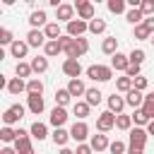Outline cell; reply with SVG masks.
I'll list each match as a JSON object with an SVG mask.
<instances>
[{
	"mask_svg": "<svg viewBox=\"0 0 154 154\" xmlns=\"http://www.w3.org/2000/svg\"><path fill=\"white\" fill-rule=\"evenodd\" d=\"M87 77L94 82H108L113 77V67L111 65H89L87 67Z\"/></svg>",
	"mask_w": 154,
	"mask_h": 154,
	"instance_id": "cell-1",
	"label": "cell"
},
{
	"mask_svg": "<svg viewBox=\"0 0 154 154\" xmlns=\"http://www.w3.org/2000/svg\"><path fill=\"white\" fill-rule=\"evenodd\" d=\"M84 53H89V41L87 38H75L70 48H65V55L72 58V60H79Z\"/></svg>",
	"mask_w": 154,
	"mask_h": 154,
	"instance_id": "cell-2",
	"label": "cell"
},
{
	"mask_svg": "<svg viewBox=\"0 0 154 154\" xmlns=\"http://www.w3.org/2000/svg\"><path fill=\"white\" fill-rule=\"evenodd\" d=\"M24 111H26V108H24L22 103H12V106H10V108H7L5 113H2V123L12 128L14 123H19V120L24 118Z\"/></svg>",
	"mask_w": 154,
	"mask_h": 154,
	"instance_id": "cell-3",
	"label": "cell"
},
{
	"mask_svg": "<svg viewBox=\"0 0 154 154\" xmlns=\"http://www.w3.org/2000/svg\"><path fill=\"white\" fill-rule=\"evenodd\" d=\"M75 10H77V19H84V22L89 19V22H91V19L96 17V10H94V5H91L89 0H77V2H75Z\"/></svg>",
	"mask_w": 154,
	"mask_h": 154,
	"instance_id": "cell-4",
	"label": "cell"
},
{
	"mask_svg": "<svg viewBox=\"0 0 154 154\" xmlns=\"http://www.w3.org/2000/svg\"><path fill=\"white\" fill-rule=\"evenodd\" d=\"M84 31H89V22H84V19H72L70 24H65V34L72 38H82Z\"/></svg>",
	"mask_w": 154,
	"mask_h": 154,
	"instance_id": "cell-5",
	"label": "cell"
},
{
	"mask_svg": "<svg viewBox=\"0 0 154 154\" xmlns=\"http://www.w3.org/2000/svg\"><path fill=\"white\" fill-rule=\"evenodd\" d=\"M70 137H72L77 144H82V142L89 137V125H87L84 120H75L72 128H70Z\"/></svg>",
	"mask_w": 154,
	"mask_h": 154,
	"instance_id": "cell-6",
	"label": "cell"
},
{
	"mask_svg": "<svg viewBox=\"0 0 154 154\" xmlns=\"http://www.w3.org/2000/svg\"><path fill=\"white\" fill-rule=\"evenodd\" d=\"M113 128H116V113L103 111V113L96 118V130H99V132H108V130H113Z\"/></svg>",
	"mask_w": 154,
	"mask_h": 154,
	"instance_id": "cell-7",
	"label": "cell"
},
{
	"mask_svg": "<svg viewBox=\"0 0 154 154\" xmlns=\"http://www.w3.org/2000/svg\"><path fill=\"white\" fill-rule=\"evenodd\" d=\"M26 43H29V48H43L48 43V38H46L43 29H31L26 34Z\"/></svg>",
	"mask_w": 154,
	"mask_h": 154,
	"instance_id": "cell-8",
	"label": "cell"
},
{
	"mask_svg": "<svg viewBox=\"0 0 154 154\" xmlns=\"http://www.w3.org/2000/svg\"><path fill=\"white\" fill-rule=\"evenodd\" d=\"M63 72H65L70 79H79V75H82V65H79V60L65 58V60H63Z\"/></svg>",
	"mask_w": 154,
	"mask_h": 154,
	"instance_id": "cell-9",
	"label": "cell"
},
{
	"mask_svg": "<svg viewBox=\"0 0 154 154\" xmlns=\"http://www.w3.org/2000/svg\"><path fill=\"white\" fill-rule=\"evenodd\" d=\"M75 12H77V10H75V5H67V2H63V5L55 10V19H58V22H65V24H70V22L75 19Z\"/></svg>",
	"mask_w": 154,
	"mask_h": 154,
	"instance_id": "cell-10",
	"label": "cell"
},
{
	"mask_svg": "<svg viewBox=\"0 0 154 154\" xmlns=\"http://www.w3.org/2000/svg\"><path fill=\"white\" fill-rule=\"evenodd\" d=\"M106 103H108V111H111V113H116V116H120V113H123V108L128 106V103H125V96H120V94H116V91L106 99Z\"/></svg>",
	"mask_w": 154,
	"mask_h": 154,
	"instance_id": "cell-11",
	"label": "cell"
},
{
	"mask_svg": "<svg viewBox=\"0 0 154 154\" xmlns=\"http://www.w3.org/2000/svg\"><path fill=\"white\" fill-rule=\"evenodd\" d=\"M48 123L58 130V128H63L65 123H67V111L65 108H60V106H55L53 111H51V116H48Z\"/></svg>",
	"mask_w": 154,
	"mask_h": 154,
	"instance_id": "cell-12",
	"label": "cell"
},
{
	"mask_svg": "<svg viewBox=\"0 0 154 154\" xmlns=\"http://www.w3.org/2000/svg\"><path fill=\"white\" fill-rule=\"evenodd\" d=\"M147 137H149V132L144 128H132L130 130V144L132 147H144L147 144Z\"/></svg>",
	"mask_w": 154,
	"mask_h": 154,
	"instance_id": "cell-13",
	"label": "cell"
},
{
	"mask_svg": "<svg viewBox=\"0 0 154 154\" xmlns=\"http://www.w3.org/2000/svg\"><path fill=\"white\" fill-rule=\"evenodd\" d=\"M111 67L113 70H118V72H128V67H130V58L125 55V53H116L113 58H111Z\"/></svg>",
	"mask_w": 154,
	"mask_h": 154,
	"instance_id": "cell-14",
	"label": "cell"
},
{
	"mask_svg": "<svg viewBox=\"0 0 154 154\" xmlns=\"http://www.w3.org/2000/svg\"><path fill=\"white\" fill-rule=\"evenodd\" d=\"M125 103L130 106V108H142V103H144V94L142 91H137V89H130L128 94H125Z\"/></svg>",
	"mask_w": 154,
	"mask_h": 154,
	"instance_id": "cell-15",
	"label": "cell"
},
{
	"mask_svg": "<svg viewBox=\"0 0 154 154\" xmlns=\"http://www.w3.org/2000/svg\"><path fill=\"white\" fill-rule=\"evenodd\" d=\"M26 108H29L34 116H41V113H43V108H46L43 96H34V94L29 96V94H26Z\"/></svg>",
	"mask_w": 154,
	"mask_h": 154,
	"instance_id": "cell-16",
	"label": "cell"
},
{
	"mask_svg": "<svg viewBox=\"0 0 154 154\" xmlns=\"http://www.w3.org/2000/svg\"><path fill=\"white\" fill-rule=\"evenodd\" d=\"M29 24H31V29H46V24H48V17H46V12L43 10H34L31 14H29Z\"/></svg>",
	"mask_w": 154,
	"mask_h": 154,
	"instance_id": "cell-17",
	"label": "cell"
},
{
	"mask_svg": "<svg viewBox=\"0 0 154 154\" xmlns=\"http://www.w3.org/2000/svg\"><path fill=\"white\" fill-rule=\"evenodd\" d=\"M89 144H91V149H94V152H106V149L111 147V142H108V137H106L103 132H99V135H91Z\"/></svg>",
	"mask_w": 154,
	"mask_h": 154,
	"instance_id": "cell-18",
	"label": "cell"
},
{
	"mask_svg": "<svg viewBox=\"0 0 154 154\" xmlns=\"http://www.w3.org/2000/svg\"><path fill=\"white\" fill-rule=\"evenodd\" d=\"M26 53H29V43H26V41H19V38H17V41L10 46V55H12V58H19V60H22V58H26Z\"/></svg>",
	"mask_w": 154,
	"mask_h": 154,
	"instance_id": "cell-19",
	"label": "cell"
},
{
	"mask_svg": "<svg viewBox=\"0 0 154 154\" xmlns=\"http://www.w3.org/2000/svg\"><path fill=\"white\" fill-rule=\"evenodd\" d=\"M29 135L34 137V140H46L48 137V128H46V123H41V120H36V123H31V128H29Z\"/></svg>",
	"mask_w": 154,
	"mask_h": 154,
	"instance_id": "cell-20",
	"label": "cell"
},
{
	"mask_svg": "<svg viewBox=\"0 0 154 154\" xmlns=\"http://www.w3.org/2000/svg\"><path fill=\"white\" fill-rule=\"evenodd\" d=\"M7 91H10L12 96H19L22 91H26V82H24L22 77H12V79L7 82Z\"/></svg>",
	"mask_w": 154,
	"mask_h": 154,
	"instance_id": "cell-21",
	"label": "cell"
},
{
	"mask_svg": "<svg viewBox=\"0 0 154 154\" xmlns=\"http://www.w3.org/2000/svg\"><path fill=\"white\" fill-rule=\"evenodd\" d=\"M31 137V135H29ZM29 137H17L14 140V149H17V154H36L34 152V147H31V140Z\"/></svg>",
	"mask_w": 154,
	"mask_h": 154,
	"instance_id": "cell-22",
	"label": "cell"
},
{
	"mask_svg": "<svg viewBox=\"0 0 154 154\" xmlns=\"http://www.w3.org/2000/svg\"><path fill=\"white\" fill-rule=\"evenodd\" d=\"M43 34H46V38H48V41H58V38L63 36V29H60V24H58V22H48V24H46V29H43Z\"/></svg>",
	"mask_w": 154,
	"mask_h": 154,
	"instance_id": "cell-23",
	"label": "cell"
},
{
	"mask_svg": "<svg viewBox=\"0 0 154 154\" xmlns=\"http://www.w3.org/2000/svg\"><path fill=\"white\" fill-rule=\"evenodd\" d=\"M51 140H53V142H55V144L63 149V147L67 144V140H72V137H70V130H65V128H58V130H53Z\"/></svg>",
	"mask_w": 154,
	"mask_h": 154,
	"instance_id": "cell-24",
	"label": "cell"
},
{
	"mask_svg": "<svg viewBox=\"0 0 154 154\" xmlns=\"http://www.w3.org/2000/svg\"><path fill=\"white\" fill-rule=\"evenodd\" d=\"M101 51H103L106 55H111V58H113V55L118 53V38H116V36H106V38H103V43H101Z\"/></svg>",
	"mask_w": 154,
	"mask_h": 154,
	"instance_id": "cell-25",
	"label": "cell"
},
{
	"mask_svg": "<svg viewBox=\"0 0 154 154\" xmlns=\"http://www.w3.org/2000/svg\"><path fill=\"white\" fill-rule=\"evenodd\" d=\"M26 94L31 96H41L43 94V82L38 79V77H31V79H26Z\"/></svg>",
	"mask_w": 154,
	"mask_h": 154,
	"instance_id": "cell-26",
	"label": "cell"
},
{
	"mask_svg": "<svg viewBox=\"0 0 154 154\" xmlns=\"http://www.w3.org/2000/svg\"><path fill=\"white\" fill-rule=\"evenodd\" d=\"M31 70H34L36 75H43V72L48 70V58H46V55H36V58H31Z\"/></svg>",
	"mask_w": 154,
	"mask_h": 154,
	"instance_id": "cell-27",
	"label": "cell"
},
{
	"mask_svg": "<svg viewBox=\"0 0 154 154\" xmlns=\"http://www.w3.org/2000/svg\"><path fill=\"white\" fill-rule=\"evenodd\" d=\"M67 91H70L72 96H84V94H87V87H84L82 79H70V82H67Z\"/></svg>",
	"mask_w": 154,
	"mask_h": 154,
	"instance_id": "cell-28",
	"label": "cell"
},
{
	"mask_svg": "<svg viewBox=\"0 0 154 154\" xmlns=\"http://www.w3.org/2000/svg\"><path fill=\"white\" fill-rule=\"evenodd\" d=\"M89 108H91V106H89L87 101H75L72 113H75V118H77V120H84V118L89 116Z\"/></svg>",
	"mask_w": 154,
	"mask_h": 154,
	"instance_id": "cell-29",
	"label": "cell"
},
{
	"mask_svg": "<svg viewBox=\"0 0 154 154\" xmlns=\"http://www.w3.org/2000/svg\"><path fill=\"white\" fill-rule=\"evenodd\" d=\"M116 128L123 130V132H130V130H132V116H128V113L116 116Z\"/></svg>",
	"mask_w": 154,
	"mask_h": 154,
	"instance_id": "cell-30",
	"label": "cell"
},
{
	"mask_svg": "<svg viewBox=\"0 0 154 154\" xmlns=\"http://www.w3.org/2000/svg\"><path fill=\"white\" fill-rule=\"evenodd\" d=\"M53 99H55V106H60V108H65V106L70 103V99H72V94H70V91H67V87H65V89H55V96H53Z\"/></svg>",
	"mask_w": 154,
	"mask_h": 154,
	"instance_id": "cell-31",
	"label": "cell"
},
{
	"mask_svg": "<svg viewBox=\"0 0 154 154\" xmlns=\"http://www.w3.org/2000/svg\"><path fill=\"white\" fill-rule=\"evenodd\" d=\"M101 99H103V94H101L96 87L87 89V94H84V101H87L89 106H99V103H101Z\"/></svg>",
	"mask_w": 154,
	"mask_h": 154,
	"instance_id": "cell-32",
	"label": "cell"
},
{
	"mask_svg": "<svg viewBox=\"0 0 154 154\" xmlns=\"http://www.w3.org/2000/svg\"><path fill=\"white\" fill-rule=\"evenodd\" d=\"M125 19H128L130 24H135V26H137V24H144V14H142V10H140V7L128 10V12H125Z\"/></svg>",
	"mask_w": 154,
	"mask_h": 154,
	"instance_id": "cell-33",
	"label": "cell"
},
{
	"mask_svg": "<svg viewBox=\"0 0 154 154\" xmlns=\"http://www.w3.org/2000/svg\"><path fill=\"white\" fill-rule=\"evenodd\" d=\"M58 53H63V46H60V41H48V43L43 46V55H46V58H55Z\"/></svg>",
	"mask_w": 154,
	"mask_h": 154,
	"instance_id": "cell-34",
	"label": "cell"
},
{
	"mask_svg": "<svg viewBox=\"0 0 154 154\" xmlns=\"http://www.w3.org/2000/svg\"><path fill=\"white\" fill-rule=\"evenodd\" d=\"M31 72H34V70H31V63H24V60H19V63L14 65V75H17V77H22V79H26Z\"/></svg>",
	"mask_w": 154,
	"mask_h": 154,
	"instance_id": "cell-35",
	"label": "cell"
},
{
	"mask_svg": "<svg viewBox=\"0 0 154 154\" xmlns=\"http://www.w3.org/2000/svg\"><path fill=\"white\" fill-rule=\"evenodd\" d=\"M132 123H135V128H147V125H149V116H147L142 108H137V111L132 113Z\"/></svg>",
	"mask_w": 154,
	"mask_h": 154,
	"instance_id": "cell-36",
	"label": "cell"
},
{
	"mask_svg": "<svg viewBox=\"0 0 154 154\" xmlns=\"http://www.w3.org/2000/svg\"><path fill=\"white\" fill-rule=\"evenodd\" d=\"M106 7H108L111 14H123V12H128V10H125V0H108Z\"/></svg>",
	"mask_w": 154,
	"mask_h": 154,
	"instance_id": "cell-37",
	"label": "cell"
},
{
	"mask_svg": "<svg viewBox=\"0 0 154 154\" xmlns=\"http://www.w3.org/2000/svg\"><path fill=\"white\" fill-rule=\"evenodd\" d=\"M130 89H132V79H130L128 75H125V77H118V79H116V91H120V94H128Z\"/></svg>",
	"mask_w": 154,
	"mask_h": 154,
	"instance_id": "cell-38",
	"label": "cell"
},
{
	"mask_svg": "<svg viewBox=\"0 0 154 154\" xmlns=\"http://www.w3.org/2000/svg\"><path fill=\"white\" fill-rule=\"evenodd\" d=\"M103 31H106V19L94 17V19L89 22V34H103Z\"/></svg>",
	"mask_w": 154,
	"mask_h": 154,
	"instance_id": "cell-39",
	"label": "cell"
},
{
	"mask_svg": "<svg viewBox=\"0 0 154 154\" xmlns=\"http://www.w3.org/2000/svg\"><path fill=\"white\" fill-rule=\"evenodd\" d=\"M0 140L2 142H14L17 140V130H12L10 125H2L0 128Z\"/></svg>",
	"mask_w": 154,
	"mask_h": 154,
	"instance_id": "cell-40",
	"label": "cell"
},
{
	"mask_svg": "<svg viewBox=\"0 0 154 154\" xmlns=\"http://www.w3.org/2000/svg\"><path fill=\"white\" fill-rule=\"evenodd\" d=\"M135 38H137V41H147V38L152 41V34H149V29H147L144 24H137V26H135Z\"/></svg>",
	"mask_w": 154,
	"mask_h": 154,
	"instance_id": "cell-41",
	"label": "cell"
},
{
	"mask_svg": "<svg viewBox=\"0 0 154 154\" xmlns=\"http://www.w3.org/2000/svg\"><path fill=\"white\" fill-rule=\"evenodd\" d=\"M108 152H111V154H128V147H125V142L113 140V142H111V147H108Z\"/></svg>",
	"mask_w": 154,
	"mask_h": 154,
	"instance_id": "cell-42",
	"label": "cell"
},
{
	"mask_svg": "<svg viewBox=\"0 0 154 154\" xmlns=\"http://www.w3.org/2000/svg\"><path fill=\"white\" fill-rule=\"evenodd\" d=\"M14 41H17V38L12 36L10 29H0V43H2V46H12Z\"/></svg>",
	"mask_w": 154,
	"mask_h": 154,
	"instance_id": "cell-43",
	"label": "cell"
},
{
	"mask_svg": "<svg viewBox=\"0 0 154 154\" xmlns=\"http://www.w3.org/2000/svg\"><path fill=\"white\" fill-rule=\"evenodd\" d=\"M128 58H130V63H135V65H142V60H144V51H142V48H132Z\"/></svg>",
	"mask_w": 154,
	"mask_h": 154,
	"instance_id": "cell-44",
	"label": "cell"
},
{
	"mask_svg": "<svg viewBox=\"0 0 154 154\" xmlns=\"http://www.w3.org/2000/svg\"><path fill=\"white\" fill-rule=\"evenodd\" d=\"M140 10H142V14H144V19H147V17H154V0H142V5H140Z\"/></svg>",
	"mask_w": 154,
	"mask_h": 154,
	"instance_id": "cell-45",
	"label": "cell"
},
{
	"mask_svg": "<svg viewBox=\"0 0 154 154\" xmlns=\"http://www.w3.org/2000/svg\"><path fill=\"white\" fill-rule=\"evenodd\" d=\"M147 84H149V82H147V77H142V75L132 79V89H137V91H144V89H147Z\"/></svg>",
	"mask_w": 154,
	"mask_h": 154,
	"instance_id": "cell-46",
	"label": "cell"
},
{
	"mask_svg": "<svg viewBox=\"0 0 154 154\" xmlns=\"http://www.w3.org/2000/svg\"><path fill=\"white\" fill-rule=\"evenodd\" d=\"M75 154H94V149H91V144H87V142H82V144H77V149H75Z\"/></svg>",
	"mask_w": 154,
	"mask_h": 154,
	"instance_id": "cell-47",
	"label": "cell"
},
{
	"mask_svg": "<svg viewBox=\"0 0 154 154\" xmlns=\"http://www.w3.org/2000/svg\"><path fill=\"white\" fill-rule=\"evenodd\" d=\"M130 79H135V77H140V65H135V63H130V67H128V72H125Z\"/></svg>",
	"mask_w": 154,
	"mask_h": 154,
	"instance_id": "cell-48",
	"label": "cell"
},
{
	"mask_svg": "<svg viewBox=\"0 0 154 154\" xmlns=\"http://www.w3.org/2000/svg\"><path fill=\"white\" fill-rule=\"evenodd\" d=\"M144 26H147V29H149V34L154 36V17H147V19H144Z\"/></svg>",
	"mask_w": 154,
	"mask_h": 154,
	"instance_id": "cell-49",
	"label": "cell"
},
{
	"mask_svg": "<svg viewBox=\"0 0 154 154\" xmlns=\"http://www.w3.org/2000/svg\"><path fill=\"white\" fill-rule=\"evenodd\" d=\"M128 154H144V147H128Z\"/></svg>",
	"mask_w": 154,
	"mask_h": 154,
	"instance_id": "cell-50",
	"label": "cell"
},
{
	"mask_svg": "<svg viewBox=\"0 0 154 154\" xmlns=\"http://www.w3.org/2000/svg\"><path fill=\"white\" fill-rule=\"evenodd\" d=\"M0 154H17V149H14V147H2Z\"/></svg>",
	"mask_w": 154,
	"mask_h": 154,
	"instance_id": "cell-51",
	"label": "cell"
},
{
	"mask_svg": "<svg viewBox=\"0 0 154 154\" xmlns=\"http://www.w3.org/2000/svg\"><path fill=\"white\" fill-rule=\"evenodd\" d=\"M144 130H147V132H149V135H154V120H149V125H147V128H144Z\"/></svg>",
	"mask_w": 154,
	"mask_h": 154,
	"instance_id": "cell-52",
	"label": "cell"
},
{
	"mask_svg": "<svg viewBox=\"0 0 154 154\" xmlns=\"http://www.w3.org/2000/svg\"><path fill=\"white\" fill-rule=\"evenodd\" d=\"M58 154H75V152H72V149H67V147H63V149H60Z\"/></svg>",
	"mask_w": 154,
	"mask_h": 154,
	"instance_id": "cell-53",
	"label": "cell"
},
{
	"mask_svg": "<svg viewBox=\"0 0 154 154\" xmlns=\"http://www.w3.org/2000/svg\"><path fill=\"white\" fill-rule=\"evenodd\" d=\"M149 118H152V120H154V108H152V113H149Z\"/></svg>",
	"mask_w": 154,
	"mask_h": 154,
	"instance_id": "cell-54",
	"label": "cell"
},
{
	"mask_svg": "<svg viewBox=\"0 0 154 154\" xmlns=\"http://www.w3.org/2000/svg\"><path fill=\"white\" fill-rule=\"evenodd\" d=\"M149 96H152V99H154V91H152V94H149Z\"/></svg>",
	"mask_w": 154,
	"mask_h": 154,
	"instance_id": "cell-55",
	"label": "cell"
},
{
	"mask_svg": "<svg viewBox=\"0 0 154 154\" xmlns=\"http://www.w3.org/2000/svg\"><path fill=\"white\" fill-rule=\"evenodd\" d=\"M152 46H154V36H152Z\"/></svg>",
	"mask_w": 154,
	"mask_h": 154,
	"instance_id": "cell-56",
	"label": "cell"
}]
</instances>
